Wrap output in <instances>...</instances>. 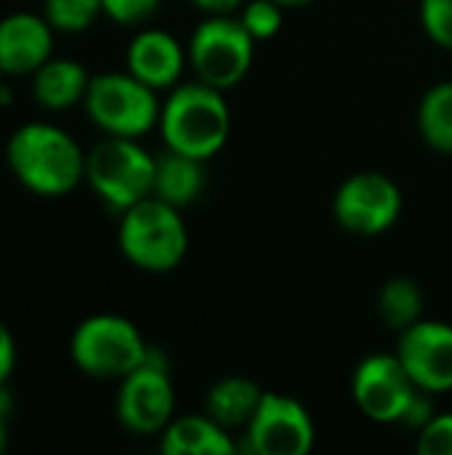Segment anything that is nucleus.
<instances>
[{"label": "nucleus", "mask_w": 452, "mask_h": 455, "mask_svg": "<svg viewBox=\"0 0 452 455\" xmlns=\"http://www.w3.org/2000/svg\"><path fill=\"white\" fill-rule=\"evenodd\" d=\"M397 357L421 392H452V325L442 320H418L400 331Z\"/></svg>", "instance_id": "12"}, {"label": "nucleus", "mask_w": 452, "mask_h": 455, "mask_svg": "<svg viewBox=\"0 0 452 455\" xmlns=\"http://www.w3.org/2000/svg\"><path fill=\"white\" fill-rule=\"evenodd\" d=\"M157 131L168 149L208 163L224 149L232 131L224 91L200 80L178 83L163 101Z\"/></svg>", "instance_id": "2"}, {"label": "nucleus", "mask_w": 452, "mask_h": 455, "mask_svg": "<svg viewBox=\"0 0 452 455\" xmlns=\"http://www.w3.org/2000/svg\"><path fill=\"white\" fill-rule=\"evenodd\" d=\"M149 344L136 328L123 315H91L69 336V357L75 368L99 381H120L131 371H136L147 355Z\"/></svg>", "instance_id": "5"}, {"label": "nucleus", "mask_w": 452, "mask_h": 455, "mask_svg": "<svg viewBox=\"0 0 452 455\" xmlns=\"http://www.w3.org/2000/svg\"><path fill=\"white\" fill-rule=\"evenodd\" d=\"M16 360H19L16 339H13V333L0 323V384H8V379L13 376Z\"/></svg>", "instance_id": "26"}, {"label": "nucleus", "mask_w": 452, "mask_h": 455, "mask_svg": "<svg viewBox=\"0 0 452 455\" xmlns=\"http://www.w3.org/2000/svg\"><path fill=\"white\" fill-rule=\"evenodd\" d=\"M160 451L165 455H232L240 451L232 432L216 424L208 413L173 416L160 432Z\"/></svg>", "instance_id": "16"}, {"label": "nucleus", "mask_w": 452, "mask_h": 455, "mask_svg": "<svg viewBox=\"0 0 452 455\" xmlns=\"http://www.w3.org/2000/svg\"><path fill=\"white\" fill-rule=\"evenodd\" d=\"M418 133L440 155H452V80L432 85L418 104Z\"/></svg>", "instance_id": "19"}, {"label": "nucleus", "mask_w": 452, "mask_h": 455, "mask_svg": "<svg viewBox=\"0 0 452 455\" xmlns=\"http://www.w3.org/2000/svg\"><path fill=\"white\" fill-rule=\"evenodd\" d=\"M186 64V48L165 29H139L125 48V69L157 93L176 88Z\"/></svg>", "instance_id": "14"}, {"label": "nucleus", "mask_w": 452, "mask_h": 455, "mask_svg": "<svg viewBox=\"0 0 452 455\" xmlns=\"http://www.w3.org/2000/svg\"><path fill=\"white\" fill-rule=\"evenodd\" d=\"M282 8H304V5H309V3H314V0H277Z\"/></svg>", "instance_id": "29"}, {"label": "nucleus", "mask_w": 452, "mask_h": 455, "mask_svg": "<svg viewBox=\"0 0 452 455\" xmlns=\"http://www.w3.org/2000/svg\"><path fill=\"white\" fill-rule=\"evenodd\" d=\"M242 27L253 35L256 43L272 40L285 21V8L277 0H245L237 11Z\"/></svg>", "instance_id": "22"}, {"label": "nucleus", "mask_w": 452, "mask_h": 455, "mask_svg": "<svg viewBox=\"0 0 452 455\" xmlns=\"http://www.w3.org/2000/svg\"><path fill=\"white\" fill-rule=\"evenodd\" d=\"M16 411V400L8 389V384H0V453L8 448V429H11V419Z\"/></svg>", "instance_id": "27"}, {"label": "nucleus", "mask_w": 452, "mask_h": 455, "mask_svg": "<svg viewBox=\"0 0 452 455\" xmlns=\"http://www.w3.org/2000/svg\"><path fill=\"white\" fill-rule=\"evenodd\" d=\"M402 216V189L381 171L352 173L333 195V219L341 229L362 237L389 232Z\"/></svg>", "instance_id": "10"}, {"label": "nucleus", "mask_w": 452, "mask_h": 455, "mask_svg": "<svg viewBox=\"0 0 452 455\" xmlns=\"http://www.w3.org/2000/svg\"><path fill=\"white\" fill-rule=\"evenodd\" d=\"M117 421L125 432L149 437L160 435L176 416V387L168 373V357L152 347L147 360L120 379L115 400Z\"/></svg>", "instance_id": "8"}, {"label": "nucleus", "mask_w": 452, "mask_h": 455, "mask_svg": "<svg viewBox=\"0 0 452 455\" xmlns=\"http://www.w3.org/2000/svg\"><path fill=\"white\" fill-rule=\"evenodd\" d=\"M418 16L426 37L434 45L452 51V0H421Z\"/></svg>", "instance_id": "23"}, {"label": "nucleus", "mask_w": 452, "mask_h": 455, "mask_svg": "<svg viewBox=\"0 0 452 455\" xmlns=\"http://www.w3.org/2000/svg\"><path fill=\"white\" fill-rule=\"evenodd\" d=\"M205 189V160L173 152V149H163L160 155H155V197L176 205V208H186L194 200H200Z\"/></svg>", "instance_id": "17"}, {"label": "nucleus", "mask_w": 452, "mask_h": 455, "mask_svg": "<svg viewBox=\"0 0 452 455\" xmlns=\"http://www.w3.org/2000/svg\"><path fill=\"white\" fill-rule=\"evenodd\" d=\"M11 176L37 197H64L85 181V149L56 123H21L5 141Z\"/></svg>", "instance_id": "1"}, {"label": "nucleus", "mask_w": 452, "mask_h": 455, "mask_svg": "<svg viewBox=\"0 0 452 455\" xmlns=\"http://www.w3.org/2000/svg\"><path fill=\"white\" fill-rule=\"evenodd\" d=\"M314 443L317 429L306 405L282 392H264L237 445L253 455H306Z\"/></svg>", "instance_id": "9"}, {"label": "nucleus", "mask_w": 452, "mask_h": 455, "mask_svg": "<svg viewBox=\"0 0 452 455\" xmlns=\"http://www.w3.org/2000/svg\"><path fill=\"white\" fill-rule=\"evenodd\" d=\"M43 16L56 29V35H83L101 16V0H43Z\"/></svg>", "instance_id": "21"}, {"label": "nucleus", "mask_w": 452, "mask_h": 455, "mask_svg": "<svg viewBox=\"0 0 452 455\" xmlns=\"http://www.w3.org/2000/svg\"><path fill=\"white\" fill-rule=\"evenodd\" d=\"M186 56L200 83L229 91L248 77L256 59V40L237 13L205 16L189 37Z\"/></svg>", "instance_id": "7"}, {"label": "nucleus", "mask_w": 452, "mask_h": 455, "mask_svg": "<svg viewBox=\"0 0 452 455\" xmlns=\"http://www.w3.org/2000/svg\"><path fill=\"white\" fill-rule=\"evenodd\" d=\"M205 16H229L242 8L245 0H189Z\"/></svg>", "instance_id": "28"}, {"label": "nucleus", "mask_w": 452, "mask_h": 455, "mask_svg": "<svg viewBox=\"0 0 452 455\" xmlns=\"http://www.w3.org/2000/svg\"><path fill=\"white\" fill-rule=\"evenodd\" d=\"M3 80H5V75H3V69H0V83H3Z\"/></svg>", "instance_id": "30"}, {"label": "nucleus", "mask_w": 452, "mask_h": 455, "mask_svg": "<svg viewBox=\"0 0 452 455\" xmlns=\"http://www.w3.org/2000/svg\"><path fill=\"white\" fill-rule=\"evenodd\" d=\"M56 29L43 13L13 11L0 19V69L5 77H29L53 56Z\"/></svg>", "instance_id": "13"}, {"label": "nucleus", "mask_w": 452, "mask_h": 455, "mask_svg": "<svg viewBox=\"0 0 452 455\" xmlns=\"http://www.w3.org/2000/svg\"><path fill=\"white\" fill-rule=\"evenodd\" d=\"M163 0H101L104 16L123 27H139L160 11Z\"/></svg>", "instance_id": "25"}, {"label": "nucleus", "mask_w": 452, "mask_h": 455, "mask_svg": "<svg viewBox=\"0 0 452 455\" xmlns=\"http://www.w3.org/2000/svg\"><path fill=\"white\" fill-rule=\"evenodd\" d=\"M91 77L85 64L67 56H51L29 75V91L37 107L48 112H67L85 101Z\"/></svg>", "instance_id": "15"}, {"label": "nucleus", "mask_w": 452, "mask_h": 455, "mask_svg": "<svg viewBox=\"0 0 452 455\" xmlns=\"http://www.w3.org/2000/svg\"><path fill=\"white\" fill-rule=\"evenodd\" d=\"M416 448L421 455H452V413H434L418 432Z\"/></svg>", "instance_id": "24"}, {"label": "nucleus", "mask_w": 452, "mask_h": 455, "mask_svg": "<svg viewBox=\"0 0 452 455\" xmlns=\"http://www.w3.org/2000/svg\"><path fill=\"white\" fill-rule=\"evenodd\" d=\"M378 317L392 331H405L424 320V291L410 277H392L378 291Z\"/></svg>", "instance_id": "20"}, {"label": "nucleus", "mask_w": 452, "mask_h": 455, "mask_svg": "<svg viewBox=\"0 0 452 455\" xmlns=\"http://www.w3.org/2000/svg\"><path fill=\"white\" fill-rule=\"evenodd\" d=\"M85 184L115 213L152 197L155 155L139 139L104 136L85 152Z\"/></svg>", "instance_id": "4"}, {"label": "nucleus", "mask_w": 452, "mask_h": 455, "mask_svg": "<svg viewBox=\"0 0 452 455\" xmlns=\"http://www.w3.org/2000/svg\"><path fill=\"white\" fill-rule=\"evenodd\" d=\"M421 389L394 355H370L360 360L352 376V397L360 413L376 424H402Z\"/></svg>", "instance_id": "11"}, {"label": "nucleus", "mask_w": 452, "mask_h": 455, "mask_svg": "<svg viewBox=\"0 0 452 455\" xmlns=\"http://www.w3.org/2000/svg\"><path fill=\"white\" fill-rule=\"evenodd\" d=\"M117 245L125 261L141 272H173L189 251V232L181 219V208L155 195L131 205L120 213Z\"/></svg>", "instance_id": "3"}, {"label": "nucleus", "mask_w": 452, "mask_h": 455, "mask_svg": "<svg viewBox=\"0 0 452 455\" xmlns=\"http://www.w3.org/2000/svg\"><path fill=\"white\" fill-rule=\"evenodd\" d=\"M261 397H264V389L253 379L226 376V379H218L205 392L202 413H208L226 432H237V429L245 432V427L250 424Z\"/></svg>", "instance_id": "18"}, {"label": "nucleus", "mask_w": 452, "mask_h": 455, "mask_svg": "<svg viewBox=\"0 0 452 455\" xmlns=\"http://www.w3.org/2000/svg\"><path fill=\"white\" fill-rule=\"evenodd\" d=\"M83 109L104 136L141 139L157 128L163 101L128 69H109L91 77Z\"/></svg>", "instance_id": "6"}]
</instances>
